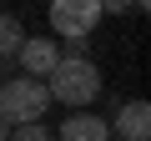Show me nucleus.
<instances>
[{
    "instance_id": "f257e3e1",
    "label": "nucleus",
    "mask_w": 151,
    "mask_h": 141,
    "mask_svg": "<svg viewBox=\"0 0 151 141\" xmlns=\"http://www.w3.org/2000/svg\"><path fill=\"white\" fill-rule=\"evenodd\" d=\"M45 91H50V106H70V111H86L101 96V70L86 55V40H70L60 50L55 70L45 76Z\"/></svg>"
},
{
    "instance_id": "0eeeda50",
    "label": "nucleus",
    "mask_w": 151,
    "mask_h": 141,
    "mask_svg": "<svg viewBox=\"0 0 151 141\" xmlns=\"http://www.w3.org/2000/svg\"><path fill=\"white\" fill-rule=\"evenodd\" d=\"M20 40H25V30H20V20L0 10V60H10V55L20 50Z\"/></svg>"
},
{
    "instance_id": "6e6552de",
    "label": "nucleus",
    "mask_w": 151,
    "mask_h": 141,
    "mask_svg": "<svg viewBox=\"0 0 151 141\" xmlns=\"http://www.w3.org/2000/svg\"><path fill=\"white\" fill-rule=\"evenodd\" d=\"M5 141H55V131H50L45 121H30V126H10Z\"/></svg>"
},
{
    "instance_id": "423d86ee",
    "label": "nucleus",
    "mask_w": 151,
    "mask_h": 141,
    "mask_svg": "<svg viewBox=\"0 0 151 141\" xmlns=\"http://www.w3.org/2000/svg\"><path fill=\"white\" fill-rule=\"evenodd\" d=\"M55 141H111V126L96 116V111H70L55 131Z\"/></svg>"
},
{
    "instance_id": "39448f33",
    "label": "nucleus",
    "mask_w": 151,
    "mask_h": 141,
    "mask_svg": "<svg viewBox=\"0 0 151 141\" xmlns=\"http://www.w3.org/2000/svg\"><path fill=\"white\" fill-rule=\"evenodd\" d=\"M121 141H151V106L146 101H126L116 106V121H106Z\"/></svg>"
},
{
    "instance_id": "7ed1b4c3",
    "label": "nucleus",
    "mask_w": 151,
    "mask_h": 141,
    "mask_svg": "<svg viewBox=\"0 0 151 141\" xmlns=\"http://www.w3.org/2000/svg\"><path fill=\"white\" fill-rule=\"evenodd\" d=\"M101 20H106L101 15V0H50V25L65 40H86Z\"/></svg>"
},
{
    "instance_id": "1a4fd4ad",
    "label": "nucleus",
    "mask_w": 151,
    "mask_h": 141,
    "mask_svg": "<svg viewBox=\"0 0 151 141\" xmlns=\"http://www.w3.org/2000/svg\"><path fill=\"white\" fill-rule=\"evenodd\" d=\"M136 10V0H101V15H126Z\"/></svg>"
},
{
    "instance_id": "f03ea898",
    "label": "nucleus",
    "mask_w": 151,
    "mask_h": 141,
    "mask_svg": "<svg viewBox=\"0 0 151 141\" xmlns=\"http://www.w3.org/2000/svg\"><path fill=\"white\" fill-rule=\"evenodd\" d=\"M45 106H50L45 81L15 76V81L0 86V121H5V126H30V121H40V116H45Z\"/></svg>"
},
{
    "instance_id": "9d476101",
    "label": "nucleus",
    "mask_w": 151,
    "mask_h": 141,
    "mask_svg": "<svg viewBox=\"0 0 151 141\" xmlns=\"http://www.w3.org/2000/svg\"><path fill=\"white\" fill-rule=\"evenodd\" d=\"M5 136H10V126H5V121H0V141H5Z\"/></svg>"
},
{
    "instance_id": "20e7f679",
    "label": "nucleus",
    "mask_w": 151,
    "mask_h": 141,
    "mask_svg": "<svg viewBox=\"0 0 151 141\" xmlns=\"http://www.w3.org/2000/svg\"><path fill=\"white\" fill-rule=\"evenodd\" d=\"M15 60H20V70H25L30 81H45L50 70H55V60H60V45L45 40V35H25L20 50H15Z\"/></svg>"
}]
</instances>
